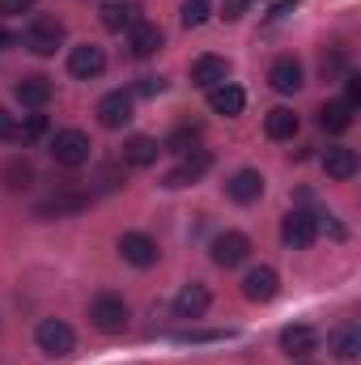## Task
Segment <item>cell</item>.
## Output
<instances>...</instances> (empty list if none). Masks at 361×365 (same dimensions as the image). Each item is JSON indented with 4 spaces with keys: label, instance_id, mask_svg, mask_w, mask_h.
<instances>
[{
    "label": "cell",
    "instance_id": "1",
    "mask_svg": "<svg viewBox=\"0 0 361 365\" xmlns=\"http://www.w3.org/2000/svg\"><path fill=\"white\" fill-rule=\"evenodd\" d=\"M93 145L86 132H77V128H64V132H56L51 136V158H56V166H64V170H81L86 162H90Z\"/></svg>",
    "mask_w": 361,
    "mask_h": 365
},
{
    "label": "cell",
    "instance_id": "2",
    "mask_svg": "<svg viewBox=\"0 0 361 365\" xmlns=\"http://www.w3.org/2000/svg\"><path fill=\"white\" fill-rule=\"evenodd\" d=\"M90 323L102 336H119L128 327V302L119 293H98L90 302Z\"/></svg>",
    "mask_w": 361,
    "mask_h": 365
},
{
    "label": "cell",
    "instance_id": "3",
    "mask_svg": "<svg viewBox=\"0 0 361 365\" xmlns=\"http://www.w3.org/2000/svg\"><path fill=\"white\" fill-rule=\"evenodd\" d=\"M60 43H64V21H56V17H34L21 30V47L30 56H56Z\"/></svg>",
    "mask_w": 361,
    "mask_h": 365
},
{
    "label": "cell",
    "instance_id": "4",
    "mask_svg": "<svg viewBox=\"0 0 361 365\" xmlns=\"http://www.w3.org/2000/svg\"><path fill=\"white\" fill-rule=\"evenodd\" d=\"M34 344L47 353V357H68L77 349V331L64 323V319H39L34 327Z\"/></svg>",
    "mask_w": 361,
    "mask_h": 365
},
{
    "label": "cell",
    "instance_id": "5",
    "mask_svg": "<svg viewBox=\"0 0 361 365\" xmlns=\"http://www.w3.org/2000/svg\"><path fill=\"white\" fill-rule=\"evenodd\" d=\"M280 238H285V247L306 251V247L319 238V217H315V212H306V208H293V212L280 221Z\"/></svg>",
    "mask_w": 361,
    "mask_h": 365
},
{
    "label": "cell",
    "instance_id": "6",
    "mask_svg": "<svg viewBox=\"0 0 361 365\" xmlns=\"http://www.w3.org/2000/svg\"><path fill=\"white\" fill-rule=\"evenodd\" d=\"M247 259H251V238L243 230H225L213 238V264L217 268H238Z\"/></svg>",
    "mask_w": 361,
    "mask_h": 365
},
{
    "label": "cell",
    "instance_id": "7",
    "mask_svg": "<svg viewBox=\"0 0 361 365\" xmlns=\"http://www.w3.org/2000/svg\"><path fill=\"white\" fill-rule=\"evenodd\" d=\"M141 13H145L141 0H102V4H98V21H102L111 34H123V30H132L136 21H145Z\"/></svg>",
    "mask_w": 361,
    "mask_h": 365
},
{
    "label": "cell",
    "instance_id": "8",
    "mask_svg": "<svg viewBox=\"0 0 361 365\" xmlns=\"http://www.w3.org/2000/svg\"><path fill=\"white\" fill-rule=\"evenodd\" d=\"M90 208V195L86 191H77V187H64V191H51L47 200H39V217H77V212H86Z\"/></svg>",
    "mask_w": 361,
    "mask_h": 365
},
{
    "label": "cell",
    "instance_id": "9",
    "mask_svg": "<svg viewBox=\"0 0 361 365\" xmlns=\"http://www.w3.org/2000/svg\"><path fill=\"white\" fill-rule=\"evenodd\" d=\"M119 255H123V264H132V268H153L158 259H162V251H158V242L149 238V234H119Z\"/></svg>",
    "mask_w": 361,
    "mask_h": 365
},
{
    "label": "cell",
    "instance_id": "10",
    "mask_svg": "<svg viewBox=\"0 0 361 365\" xmlns=\"http://www.w3.org/2000/svg\"><path fill=\"white\" fill-rule=\"evenodd\" d=\"M268 86L276 93H298L306 86V68H302V60L298 56H276L268 68Z\"/></svg>",
    "mask_w": 361,
    "mask_h": 365
},
{
    "label": "cell",
    "instance_id": "11",
    "mask_svg": "<svg viewBox=\"0 0 361 365\" xmlns=\"http://www.w3.org/2000/svg\"><path fill=\"white\" fill-rule=\"evenodd\" d=\"M93 115H98V123L102 128H123L128 119H132V90H111L98 98V106H93Z\"/></svg>",
    "mask_w": 361,
    "mask_h": 365
},
{
    "label": "cell",
    "instance_id": "12",
    "mask_svg": "<svg viewBox=\"0 0 361 365\" xmlns=\"http://www.w3.org/2000/svg\"><path fill=\"white\" fill-rule=\"evenodd\" d=\"M208 166H213V153L208 149H191V153H183V162L162 179V187H187V182H195V179H204L208 175Z\"/></svg>",
    "mask_w": 361,
    "mask_h": 365
},
{
    "label": "cell",
    "instance_id": "13",
    "mask_svg": "<svg viewBox=\"0 0 361 365\" xmlns=\"http://www.w3.org/2000/svg\"><path fill=\"white\" fill-rule=\"evenodd\" d=\"M68 73H73L77 81H93V77H102V73H106V51L93 47V43L73 47V51H68Z\"/></svg>",
    "mask_w": 361,
    "mask_h": 365
},
{
    "label": "cell",
    "instance_id": "14",
    "mask_svg": "<svg viewBox=\"0 0 361 365\" xmlns=\"http://www.w3.org/2000/svg\"><path fill=\"white\" fill-rule=\"evenodd\" d=\"M280 293V276H276V268H268V264H260V268H251V272L243 276V297L247 302H272Z\"/></svg>",
    "mask_w": 361,
    "mask_h": 365
},
{
    "label": "cell",
    "instance_id": "15",
    "mask_svg": "<svg viewBox=\"0 0 361 365\" xmlns=\"http://www.w3.org/2000/svg\"><path fill=\"white\" fill-rule=\"evenodd\" d=\"M319 349V331L310 327V323H293V327H285L280 331V353H289V357H310Z\"/></svg>",
    "mask_w": 361,
    "mask_h": 365
},
{
    "label": "cell",
    "instance_id": "16",
    "mask_svg": "<svg viewBox=\"0 0 361 365\" xmlns=\"http://www.w3.org/2000/svg\"><path fill=\"white\" fill-rule=\"evenodd\" d=\"M225 195H230L234 204H255V200L264 195V175H260V170H234V175L225 179Z\"/></svg>",
    "mask_w": 361,
    "mask_h": 365
},
{
    "label": "cell",
    "instance_id": "17",
    "mask_svg": "<svg viewBox=\"0 0 361 365\" xmlns=\"http://www.w3.org/2000/svg\"><path fill=\"white\" fill-rule=\"evenodd\" d=\"M357 149H349V145H332V149H323V170H327V179L336 182H349L357 175Z\"/></svg>",
    "mask_w": 361,
    "mask_h": 365
},
{
    "label": "cell",
    "instance_id": "18",
    "mask_svg": "<svg viewBox=\"0 0 361 365\" xmlns=\"http://www.w3.org/2000/svg\"><path fill=\"white\" fill-rule=\"evenodd\" d=\"M162 26H153V21H136L132 30H128V47H132V56L136 60H149V56H158L162 51Z\"/></svg>",
    "mask_w": 361,
    "mask_h": 365
},
{
    "label": "cell",
    "instance_id": "19",
    "mask_svg": "<svg viewBox=\"0 0 361 365\" xmlns=\"http://www.w3.org/2000/svg\"><path fill=\"white\" fill-rule=\"evenodd\" d=\"M230 77V60L225 56H200L195 64H191V86H200V90H213V86H221Z\"/></svg>",
    "mask_w": 361,
    "mask_h": 365
},
{
    "label": "cell",
    "instance_id": "20",
    "mask_svg": "<svg viewBox=\"0 0 361 365\" xmlns=\"http://www.w3.org/2000/svg\"><path fill=\"white\" fill-rule=\"evenodd\" d=\"M243 106H247V93L238 90V86H230V81H221V86L208 90V110H213V115L234 119V115H243Z\"/></svg>",
    "mask_w": 361,
    "mask_h": 365
},
{
    "label": "cell",
    "instance_id": "21",
    "mask_svg": "<svg viewBox=\"0 0 361 365\" xmlns=\"http://www.w3.org/2000/svg\"><path fill=\"white\" fill-rule=\"evenodd\" d=\"M158 153H162V145L153 140V136H128L123 140V166H136V170H145V166H153L158 162Z\"/></svg>",
    "mask_w": 361,
    "mask_h": 365
},
{
    "label": "cell",
    "instance_id": "22",
    "mask_svg": "<svg viewBox=\"0 0 361 365\" xmlns=\"http://www.w3.org/2000/svg\"><path fill=\"white\" fill-rule=\"evenodd\" d=\"M204 310H208V289H204L200 280L183 284L179 297H175V314H179V319H200Z\"/></svg>",
    "mask_w": 361,
    "mask_h": 365
},
{
    "label": "cell",
    "instance_id": "23",
    "mask_svg": "<svg viewBox=\"0 0 361 365\" xmlns=\"http://www.w3.org/2000/svg\"><path fill=\"white\" fill-rule=\"evenodd\" d=\"M13 98H17L21 106H34V110H39V106L51 102V81L39 77V73H34V77H21V81L13 86Z\"/></svg>",
    "mask_w": 361,
    "mask_h": 365
},
{
    "label": "cell",
    "instance_id": "24",
    "mask_svg": "<svg viewBox=\"0 0 361 365\" xmlns=\"http://www.w3.org/2000/svg\"><path fill=\"white\" fill-rule=\"evenodd\" d=\"M327 344H332V353L340 357V361H353L361 353V331H357V323L353 319H345L332 336H327Z\"/></svg>",
    "mask_w": 361,
    "mask_h": 365
},
{
    "label": "cell",
    "instance_id": "25",
    "mask_svg": "<svg viewBox=\"0 0 361 365\" xmlns=\"http://www.w3.org/2000/svg\"><path fill=\"white\" fill-rule=\"evenodd\" d=\"M298 115L289 110V106H272L268 115H264V132H268L272 140H293L298 136Z\"/></svg>",
    "mask_w": 361,
    "mask_h": 365
},
{
    "label": "cell",
    "instance_id": "26",
    "mask_svg": "<svg viewBox=\"0 0 361 365\" xmlns=\"http://www.w3.org/2000/svg\"><path fill=\"white\" fill-rule=\"evenodd\" d=\"M319 128L332 132V136L349 132V128H353V106H349V102H327V106L319 110Z\"/></svg>",
    "mask_w": 361,
    "mask_h": 365
},
{
    "label": "cell",
    "instance_id": "27",
    "mask_svg": "<svg viewBox=\"0 0 361 365\" xmlns=\"http://www.w3.org/2000/svg\"><path fill=\"white\" fill-rule=\"evenodd\" d=\"M4 182H9L13 191H26V187L34 182V166H30V158H9V162H4Z\"/></svg>",
    "mask_w": 361,
    "mask_h": 365
},
{
    "label": "cell",
    "instance_id": "28",
    "mask_svg": "<svg viewBox=\"0 0 361 365\" xmlns=\"http://www.w3.org/2000/svg\"><path fill=\"white\" fill-rule=\"evenodd\" d=\"M208 9H213V0H187V4H183V26H187V30L204 26V21H208Z\"/></svg>",
    "mask_w": 361,
    "mask_h": 365
},
{
    "label": "cell",
    "instance_id": "29",
    "mask_svg": "<svg viewBox=\"0 0 361 365\" xmlns=\"http://www.w3.org/2000/svg\"><path fill=\"white\" fill-rule=\"evenodd\" d=\"M195 140H200V128H179L162 149H171V153H191V149H195Z\"/></svg>",
    "mask_w": 361,
    "mask_h": 365
},
{
    "label": "cell",
    "instance_id": "30",
    "mask_svg": "<svg viewBox=\"0 0 361 365\" xmlns=\"http://www.w3.org/2000/svg\"><path fill=\"white\" fill-rule=\"evenodd\" d=\"M43 132H47V119H43V115H30V119H26V128H17V136H21V140H39Z\"/></svg>",
    "mask_w": 361,
    "mask_h": 365
},
{
    "label": "cell",
    "instance_id": "31",
    "mask_svg": "<svg viewBox=\"0 0 361 365\" xmlns=\"http://www.w3.org/2000/svg\"><path fill=\"white\" fill-rule=\"evenodd\" d=\"M166 90V81H162V77H141V81H136V90H132V98H136V93H141V98H153V93H162Z\"/></svg>",
    "mask_w": 361,
    "mask_h": 365
},
{
    "label": "cell",
    "instance_id": "32",
    "mask_svg": "<svg viewBox=\"0 0 361 365\" xmlns=\"http://www.w3.org/2000/svg\"><path fill=\"white\" fill-rule=\"evenodd\" d=\"M251 4H255V0H225V4H221V17H225V21H238Z\"/></svg>",
    "mask_w": 361,
    "mask_h": 365
},
{
    "label": "cell",
    "instance_id": "33",
    "mask_svg": "<svg viewBox=\"0 0 361 365\" xmlns=\"http://www.w3.org/2000/svg\"><path fill=\"white\" fill-rule=\"evenodd\" d=\"M34 0H0V17H17V13H30Z\"/></svg>",
    "mask_w": 361,
    "mask_h": 365
},
{
    "label": "cell",
    "instance_id": "34",
    "mask_svg": "<svg viewBox=\"0 0 361 365\" xmlns=\"http://www.w3.org/2000/svg\"><path fill=\"white\" fill-rule=\"evenodd\" d=\"M345 102H349L353 110H357V102H361V77H353V73L345 77Z\"/></svg>",
    "mask_w": 361,
    "mask_h": 365
},
{
    "label": "cell",
    "instance_id": "35",
    "mask_svg": "<svg viewBox=\"0 0 361 365\" xmlns=\"http://www.w3.org/2000/svg\"><path fill=\"white\" fill-rule=\"evenodd\" d=\"M119 166H123V162H119ZM119 166H102V175H98V187H102V191H115V187H119Z\"/></svg>",
    "mask_w": 361,
    "mask_h": 365
},
{
    "label": "cell",
    "instance_id": "36",
    "mask_svg": "<svg viewBox=\"0 0 361 365\" xmlns=\"http://www.w3.org/2000/svg\"><path fill=\"white\" fill-rule=\"evenodd\" d=\"M0 140H17V119L0 106Z\"/></svg>",
    "mask_w": 361,
    "mask_h": 365
}]
</instances>
